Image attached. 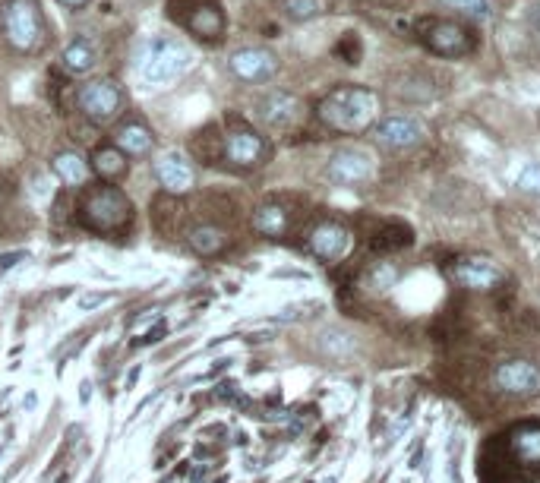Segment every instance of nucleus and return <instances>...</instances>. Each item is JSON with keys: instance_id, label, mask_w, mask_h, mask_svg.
<instances>
[{"instance_id": "obj_4", "label": "nucleus", "mask_w": 540, "mask_h": 483, "mask_svg": "<svg viewBox=\"0 0 540 483\" xmlns=\"http://www.w3.org/2000/svg\"><path fill=\"white\" fill-rule=\"evenodd\" d=\"M190 51L177 38H149L136 57V70L146 86H171L177 76H184L190 67Z\"/></svg>"}, {"instance_id": "obj_9", "label": "nucleus", "mask_w": 540, "mask_h": 483, "mask_svg": "<svg viewBox=\"0 0 540 483\" xmlns=\"http://www.w3.org/2000/svg\"><path fill=\"white\" fill-rule=\"evenodd\" d=\"M417 35L439 57H465L474 51V35L455 19H420Z\"/></svg>"}, {"instance_id": "obj_13", "label": "nucleus", "mask_w": 540, "mask_h": 483, "mask_svg": "<svg viewBox=\"0 0 540 483\" xmlns=\"http://www.w3.org/2000/svg\"><path fill=\"white\" fill-rule=\"evenodd\" d=\"M373 171H376L373 155L357 146H345V149L332 152L329 165H326V177L335 187H360L373 177Z\"/></svg>"}, {"instance_id": "obj_24", "label": "nucleus", "mask_w": 540, "mask_h": 483, "mask_svg": "<svg viewBox=\"0 0 540 483\" xmlns=\"http://www.w3.org/2000/svg\"><path fill=\"white\" fill-rule=\"evenodd\" d=\"M319 351L326 357H348L354 351V335L338 326H329L319 332Z\"/></svg>"}, {"instance_id": "obj_7", "label": "nucleus", "mask_w": 540, "mask_h": 483, "mask_svg": "<svg viewBox=\"0 0 540 483\" xmlns=\"http://www.w3.org/2000/svg\"><path fill=\"white\" fill-rule=\"evenodd\" d=\"M222 158L237 171H250L269 158V143L263 133L244 124V120H231L222 136Z\"/></svg>"}, {"instance_id": "obj_31", "label": "nucleus", "mask_w": 540, "mask_h": 483, "mask_svg": "<svg viewBox=\"0 0 540 483\" xmlns=\"http://www.w3.org/2000/svg\"><path fill=\"white\" fill-rule=\"evenodd\" d=\"M310 307H319V304H294V307H285L275 319H278V322H294V319L304 316V310H310Z\"/></svg>"}, {"instance_id": "obj_37", "label": "nucleus", "mask_w": 540, "mask_h": 483, "mask_svg": "<svg viewBox=\"0 0 540 483\" xmlns=\"http://www.w3.org/2000/svg\"><path fill=\"white\" fill-rule=\"evenodd\" d=\"M215 483H225V480H215Z\"/></svg>"}, {"instance_id": "obj_20", "label": "nucleus", "mask_w": 540, "mask_h": 483, "mask_svg": "<svg viewBox=\"0 0 540 483\" xmlns=\"http://www.w3.org/2000/svg\"><path fill=\"white\" fill-rule=\"evenodd\" d=\"M228 234L212 225V221H203V225H193L187 231V247L196 253V256H203V259H215V256H222L228 250Z\"/></svg>"}, {"instance_id": "obj_8", "label": "nucleus", "mask_w": 540, "mask_h": 483, "mask_svg": "<svg viewBox=\"0 0 540 483\" xmlns=\"http://www.w3.org/2000/svg\"><path fill=\"white\" fill-rule=\"evenodd\" d=\"M490 382L506 398H518V401L540 398V364L531 357H509L503 364H496Z\"/></svg>"}, {"instance_id": "obj_33", "label": "nucleus", "mask_w": 540, "mask_h": 483, "mask_svg": "<svg viewBox=\"0 0 540 483\" xmlns=\"http://www.w3.org/2000/svg\"><path fill=\"white\" fill-rule=\"evenodd\" d=\"M60 4H64V7H73V10H79V7H86L89 0H60Z\"/></svg>"}, {"instance_id": "obj_34", "label": "nucleus", "mask_w": 540, "mask_h": 483, "mask_svg": "<svg viewBox=\"0 0 540 483\" xmlns=\"http://www.w3.org/2000/svg\"><path fill=\"white\" fill-rule=\"evenodd\" d=\"M136 379H139V367H136V370L130 373V379H127V392H130V389L136 386Z\"/></svg>"}, {"instance_id": "obj_5", "label": "nucleus", "mask_w": 540, "mask_h": 483, "mask_svg": "<svg viewBox=\"0 0 540 483\" xmlns=\"http://www.w3.org/2000/svg\"><path fill=\"white\" fill-rule=\"evenodd\" d=\"M0 35L13 51L32 54L45 45V13L38 0H7L0 7Z\"/></svg>"}, {"instance_id": "obj_27", "label": "nucleus", "mask_w": 540, "mask_h": 483, "mask_svg": "<svg viewBox=\"0 0 540 483\" xmlns=\"http://www.w3.org/2000/svg\"><path fill=\"white\" fill-rule=\"evenodd\" d=\"M515 187L522 193L540 196V161H528V165L515 174Z\"/></svg>"}, {"instance_id": "obj_6", "label": "nucleus", "mask_w": 540, "mask_h": 483, "mask_svg": "<svg viewBox=\"0 0 540 483\" xmlns=\"http://www.w3.org/2000/svg\"><path fill=\"white\" fill-rule=\"evenodd\" d=\"M168 10H171V19H177L199 42H209V45L222 42V35L228 29V19L218 0H171Z\"/></svg>"}, {"instance_id": "obj_32", "label": "nucleus", "mask_w": 540, "mask_h": 483, "mask_svg": "<svg viewBox=\"0 0 540 483\" xmlns=\"http://www.w3.org/2000/svg\"><path fill=\"white\" fill-rule=\"evenodd\" d=\"M19 259H26V253H7V256H0V272H7V269H13Z\"/></svg>"}, {"instance_id": "obj_18", "label": "nucleus", "mask_w": 540, "mask_h": 483, "mask_svg": "<svg viewBox=\"0 0 540 483\" xmlns=\"http://www.w3.org/2000/svg\"><path fill=\"white\" fill-rule=\"evenodd\" d=\"M89 165L95 171V177L102 180V184H120L127 174H130V158L120 152L114 143L111 146H98L89 158Z\"/></svg>"}, {"instance_id": "obj_35", "label": "nucleus", "mask_w": 540, "mask_h": 483, "mask_svg": "<svg viewBox=\"0 0 540 483\" xmlns=\"http://www.w3.org/2000/svg\"><path fill=\"white\" fill-rule=\"evenodd\" d=\"M89 395H92V386H89V382H83V401H89Z\"/></svg>"}, {"instance_id": "obj_14", "label": "nucleus", "mask_w": 540, "mask_h": 483, "mask_svg": "<svg viewBox=\"0 0 540 483\" xmlns=\"http://www.w3.org/2000/svg\"><path fill=\"white\" fill-rule=\"evenodd\" d=\"M152 171H155V180L162 184V190L168 196H184V193H190L196 187V171H193L190 158L184 152L171 149L165 155H158Z\"/></svg>"}, {"instance_id": "obj_12", "label": "nucleus", "mask_w": 540, "mask_h": 483, "mask_svg": "<svg viewBox=\"0 0 540 483\" xmlns=\"http://www.w3.org/2000/svg\"><path fill=\"white\" fill-rule=\"evenodd\" d=\"M351 244H354L351 231L335 218L316 221V225L310 228V234H307V253L316 256L319 263H329V266L342 263V259L351 253Z\"/></svg>"}, {"instance_id": "obj_25", "label": "nucleus", "mask_w": 540, "mask_h": 483, "mask_svg": "<svg viewBox=\"0 0 540 483\" xmlns=\"http://www.w3.org/2000/svg\"><path fill=\"white\" fill-rule=\"evenodd\" d=\"M282 10L294 23H307L326 13V0H282Z\"/></svg>"}, {"instance_id": "obj_29", "label": "nucleus", "mask_w": 540, "mask_h": 483, "mask_svg": "<svg viewBox=\"0 0 540 483\" xmlns=\"http://www.w3.org/2000/svg\"><path fill=\"white\" fill-rule=\"evenodd\" d=\"M108 300H111V294H108V291H86V294H79L76 307L83 310V313H89V310H95V307L108 304Z\"/></svg>"}, {"instance_id": "obj_23", "label": "nucleus", "mask_w": 540, "mask_h": 483, "mask_svg": "<svg viewBox=\"0 0 540 483\" xmlns=\"http://www.w3.org/2000/svg\"><path fill=\"white\" fill-rule=\"evenodd\" d=\"M60 60H64V70L70 76H83L95 67V48H92V42H86V38H73V42L64 48V57Z\"/></svg>"}, {"instance_id": "obj_10", "label": "nucleus", "mask_w": 540, "mask_h": 483, "mask_svg": "<svg viewBox=\"0 0 540 483\" xmlns=\"http://www.w3.org/2000/svg\"><path fill=\"white\" fill-rule=\"evenodd\" d=\"M124 89L117 86V79H92V83H86L83 89H79L76 95V105L79 111H83L92 124H111V120L124 111Z\"/></svg>"}, {"instance_id": "obj_15", "label": "nucleus", "mask_w": 540, "mask_h": 483, "mask_svg": "<svg viewBox=\"0 0 540 483\" xmlns=\"http://www.w3.org/2000/svg\"><path fill=\"white\" fill-rule=\"evenodd\" d=\"M231 73L240 79V83H269V79L278 73V57L269 48H240L228 57Z\"/></svg>"}, {"instance_id": "obj_26", "label": "nucleus", "mask_w": 540, "mask_h": 483, "mask_svg": "<svg viewBox=\"0 0 540 483\" xmlns=\"http://www.w3.org/2000/svg\"><path fill=\"white\" fill-rule=\"evenodd\" d=\"M398 266L395 263H376L370 272H367V288L376 291V294H386L389 288H395V281H398Z\"/></svg>"}, {"instance_id": "obj_1", "label": "nucleus", "mask_w": 540, "mask_h": 483, "mask_svg": "<svg viewBox=\"0 0 540 483\" xmlns=\"http://www.w3.org/2000/svg\"><path fill=\"white\" fill-rule=\"evenodd\" d=\"M477 483H540V420H518L484 439Z\"/></svg>"}, {"instance_id": "obj_28", "label": "nucleus", "mask_w": 540, "mask_h": 483, "mask_svg": "<svg viewBox=\"0 0 540 483\" xmlns=\"http://www.w3.org/2000/svg\"><path fill=\"white\" fill-rule=\"evenodd\" d=\"M443 4L468 13L471 19H487V13H490V0H443Z\"/></svg>"}, {"instance_id": "obj_17", "label": "nucleus", "mask_w": 540, "mask_h": 483, "mask_svg": "<svg viewBox=\"0 0 540 483\" xmlns=\"http://www.w3.org/2000/svg\"><path fill=\"white\" fill-rule=\"evenodd\" d=\"M256 114L272 130H288L300 120V102L291 92H269L263 102L256 105Z\"/></svg>"}, {"instance_id": "obj_30", "label": "nucleus", "mask_w": 540, "mask_h": 483, "mask_svg": "<svg viewBox=\"0 0 540 483\" xmlns=\"http://www.w3.org/2000/svg\"><path fill=\"white\" fill-rule=\"evenodd\" d=\"M165 332H168V326H165L162 319H158L146 335H139V338L133 341V345H136V348H143V345H155V341H162V338H165Z\"/></svg>"}, {"instance_id": "obj_36", "label": "nucleus", "mask_w": 540, "mask_h": 483, "mask_svg": "<svg viewBox=\"0 0 540 483\" xmlns=\"http://www.w3.org/2000/svg\"><path fill=\"white\" fill-rule=\"evenodd\" d=\"M89 483H102V477H92V480H89Z\"/></svg>"}, {"instance_id": "obj_21", "label": "nucleus", "mask_w": 540, "mask_h": 483, "mask_svg": "<svg viewBox=\"0 0 540 483\" xmlns=\"http://www.w3.org/2000/svg\"><path fill=\"white\" fill-rule=\"evenodd\" d=\"M291 228V215L282 203H263L256 212H253V231L263 234V237H285Z\"/></svg>"}, {"instance_id": "obj_19", "label": "nucleus", "mask_w": 540, "mask_h": 483, "mask_svg": "<svg viewBox=\"0 0 540 483\" xmlns=\"http://www.w3.org/2000/svg\"><path fill=\"white\" fill-rule=\"evenodd\" d=\"M114 146L124 152L127 158H143V155L152 152L155 136H152V130L143 124V120H127V124H120L114 130Z\"/></svg>"}, {"instance_id": "obj_11", "label": "nucleus", "mask_w": 540, "mask_h": 483, "mask_svg": "<svg viewBox=\"0 0 540 483\" xmlns=\"http://www.w3.org/2000/svg\"><path fill=\"white\" fill-rule=\"evenodd\" d=\"M449 275L458 288H468V291H493V288L503 285V278H506L503 266H499L493 256H484V253L458 256L449 266Z\"/></svg>"}, {"instance_id": "obj_22", "label": "nucleus", "mask_w": 540, "mask_h": 483, "mask_svg": "<svg viewBox=\"0 0 540 483\" xmlns=\"http://www.w3.org/2000/svg\"><path fill=\"white\" fill-rule=\"evenodd\" d=\"M54 174L64 180L67 187H86V180H89V174H92V165H89V158L83 155V152H60V155H54Z\"/></svg>"}, {"instance_id": "obj_3", "label": "nucleus", "mask_w": 540, "mask_h": 483, "mask_svg": "<svg viewBox=\"0 0 540 483\" xmlns=\"http://www.w3.org/2000/svg\"><path fill=\"white\" fill-rule=\"evenodd\" d=\"M379 111L376 95L364 86H338L316 105V117L335 133H364Z\"/></svg>"}, {"instance_id": "obj_2", "label": "nucleus", "mask_w": 540, "mask_h": 483, "mask_svg": "<svg viewBox=\"0 0 540 483\" xmlns=\"http://www.w3.org/2000/svg\"><path fill=\"white\" fill-rule=\"evenodd\" d=\"M76 221L92 234L117 237L133 225V199L117 190V184L86 187L76 199Z\"/></svg>"}, {"instance_id": "obj_16", "label": "nucleus", "mask_w": 540, "mask_h": 483, "mask_svg": "<svg viewBox=\"0 0 540 483\" xmlns=\"http://www.w3.org/2000/svg\"><path fill=\"white\" fill-rule=\"evenodd\" d=\"M420 136H424V127L417 124L414 117H383L379 124L373 127V139L376 146H383L389 152H405V149H414L420 143Z\"/></svg>"}]
</instances>
